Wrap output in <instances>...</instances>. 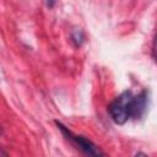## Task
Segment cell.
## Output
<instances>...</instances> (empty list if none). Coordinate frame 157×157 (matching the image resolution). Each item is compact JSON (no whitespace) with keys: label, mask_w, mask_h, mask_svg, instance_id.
I'll list each match as a JSON object with an SVG mask.
<instances>
[{"label":"cell","mask_w":157,"mask_h":157,"mask_svg":"<svg viewBox=\"0 0 157 157\" xmlns=\"http://www.w3.org/2000/svg\"><path fill=\"white\" fill-rule=\"evenodd\" d=\"M134 96L135 94L130 90H126L114 98V101H112L108 105V113L115 124L123 125L129 119H132Z\"/></svg>","instance_id":"obj_1"},{"label":"cell","mask_w":157,"mask_h":157,"mask_svg":"<svg viewBox=\"0 0 157 157\" xmlns=\"http://www.w3.org/2000/svg\"><path fill=\"white\" fill-rule=\"evenodd\" d=\"M58 129L61 131V134L72 144L75 145L80 151H82L87 157H108L93 141L90 139L82 136V135H76L72 131H70L65 125H63L59 121H55Z\"/></svg>","instance_id":"obj_2"},{"label":"cell","mask_w":157,"mask_h":157,"mask_svg":"<svg viewBox=\"0 0 157 157\" xmlns=\"http://www.w3.org/2000/svg\"><path fill=\"white\" fill-rule=\"evenodd\" d=\"M71 40L75 44V47H81L82 43L85 42V36L81 31H75L71 33Z\"/></svg>","instance_id":"obj_3"},{"label":"cell","mask_w":157,"mask_h":157,"mask_svg":"<svg viewBox=\"0 0 157 157\" xmlns=\"http://www.w3.org/2000/svg\"><path fill=\"white\" fill-rule=\"evenodd\" d=\"M151 54H152V58L153 60L157 63V33L153 38V42H152V50H151Z\"/></svg>","instance_id":"obj_4"},{"label":"cell","mask_w":157,"mask_h":157,"mask_svg":"<svg viewBox=\"0 0 157 157\" xmlns=\"http://www.w3.org/2000/svg\"><path fill=\"white\" fill-rule=\"evenodd\" d=\"M0 157H9L7 152H6L4 148H1V152H0Z\"/></svg>","instance_id":"obj_5"},{"label":"cell","mask_w":157,"mask_h":157,"mask_svg":"<svg viewBox=\"0 0 157 157\" xmlns=\"http://www.w3.org/2000/svg\"><path fill=\"white\" fill-rule=\"evenodd\" d=\"M135 157H148L146 153H144V152H137L136 155H135Z\"/></svg>","instance_id":"obj_6"},{"label":"cell","mask_w":157,"mask_h":157,"mask_svg":"<svg viewBox=\"0 0 157 157\" xmlns=\"http://www.w3.org/2000/svg\"><path fill=\"white\" fill-rule=\"evenodd\" d=\"M55 2H47V6H49V7H52L53 5H54Z\"/></svg>","instance_id":"obj_7"}]
</instances>
